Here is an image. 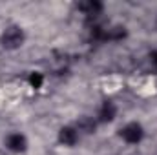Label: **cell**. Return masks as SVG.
I'll list each match as a JSON object with an SVG mask.
<instances>
[{"label":"cell","instance_id":"obj_2","mask_svg":"<svg viewBox=\"0 0 157 155\" xmlns=\"http://www.w3.org/2000/svg\"><path fill=\"white\" fill-rule=\"evenodd\" d=\"M144 131H143V126L139 122H130L126 124L124 128H121V137L128 142V144H137L141 142Z\"/></svg>","mask_w":157,"mask_h":155},{"label":"cell","instance_id":"obj_8","mask_svg":"<svg viewBox=\"0 0 157 155\" xmlns=\"http://www.w3.org/2000/svg\"><path fill=\"white\" fill-rule=\"evenodd\" d=\"M28 80H29V86H31V88H35V89L42 88V84H44V77H42V73H35V71L29 75Z\"/></svg>","mask_w":157,"mask_h":155},{"label":"cell","instance_id":"obj_5","mask_svg":"<svg viewBox=\"0 0 157 155\" xmlns=\"http://www.w3.org/2000/svg\"><path fill=\"white\" fill-rule=\"evenodd\" d=\"M59 141H60V144H64V146H75L77 141H78L77 130L71 128V126L60 128V131H59Z\"/></svg>","mask_w":157,"mask_h":155},{"label":"cell","instance_id":"obj_7","mask_svg":"<svg viewBox=\"0 0 157 155\" xmlns=\"http://www.w3.org/2000/svg\"><path fill=\"white\" fill-rule=\"evenodd\" d=\"M97 130V120L93 117H80L77 120V131H84V133H95Z\"/></svg>","mask_w":157,"mask_h":155},{"label":"cell","instance_id":"obj_3","mask_svg":"<svg viewBox=\"0 0 157 155\" xmlns=\"http://www.w3.org/2000/svg\"><path fill=\"white\" fill-rule=\"evenodd\" d=\"M77 9L82 15H86L90 20H95V18L101 17L104 6H102V2H99V0H82V2L77 4Z\"/></svg>","mask_w":157,"mask_h":155},{"label":"cell","instance_id":"obj_6","mask_svg":"<svg viewBox=\"0 0 157 155\" xmlns=\"http://www.w3.org/2000/svg\"><path fill=\"white\" fill-rule=\"evenodd\" d=\"M115 115H117V108L112 100H104L102 106L99 108V113H97L101 122H112L115 119Z\"/></svg>","mask_w":157,"mask_h":155},{"label":"cell","instance_id":"obj_9","mask_svg":"<svg viewBox=\"0 0 157 155\" xmlns=\"http://www.w3.org/2000/svg\"><path fill=\"white\" fill-rule=\"evenodd\" d=\"M150 59H152V62H154V66L157 68V51H154V53L150 55Z\"/></svg>","mask_w":157,"mask_h":155},{"label":"cell","instance_id":"obj_1","mask_svg":"<svg viewBox=\"0 0 157 155\" xmlns=\"http://www.w3.org/2000/svg\"><path fill=\"white\" fill-rule=\"evenodd\" d=\"M24 44V31L18 26H9L2 33V46L6 49H17Z\"/></svg>","mask_w":157,"mask_h":155},{"label":"cell","instance_id":"obj_4","mask_svg":"<svg viewBox=\"0 0 157 155\" xmlns=\"http://www.w3.org/2000/svg\"><path fill=\"white\" fill-rule=\"evenodd\" d=\"M6 146H7V150H11L15 153H22L28 150V139L22 133H9L6 137Z\"/></svg>","mask_w":157,"mask_h":155}]
</instances>
